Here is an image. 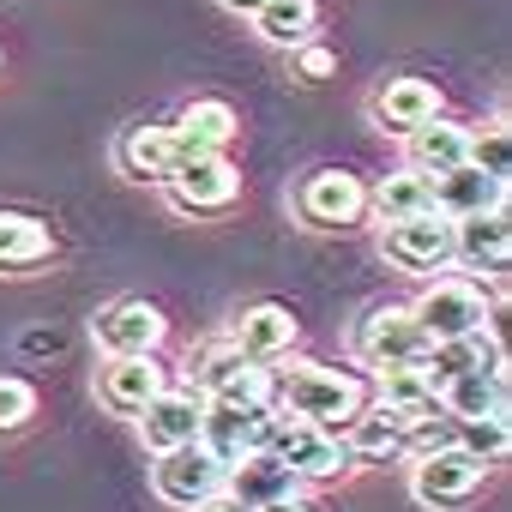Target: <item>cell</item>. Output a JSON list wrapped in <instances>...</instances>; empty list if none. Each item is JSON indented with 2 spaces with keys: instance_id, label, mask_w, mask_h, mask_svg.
I'll return each mask as SVG.
<instances>
[{
  "instance_id": "obj_17",
  "label": "cell",
  "mask_w": 512,
  "mask_h": 512,
  "mask_svg": "<svg viewBox=\"0 0 512 512\" xmlns=\"http://www.w3.org/2000/svg\"><path fill=\"white\" fill-rule=\"evenodd\" d=\"M163 386H169V374H163L157 356H109L103 374H97V398H103L115 416H139L145 398L163 392Z\"/></svg>"
},
{
  "instance_id": "obj_20",
  "label": "cell",
  "mask_w": 512,
  "mask_h": 512,
  "mask_svg": "<svg viewBox=\"0 0 512 512\" xmlns=\"http://www.w3.org/2000/svg\"><path fill=\"white\" fill-rule=\"evenodd\" d=\"M344 446H350V458H374V464H386V458H398V452L410 446V428H404L398 410H386V404H362V410L344 422Z\"/></svg>"
},
{
  "instance_id": "obj_31",
  "label": "cell",
  "mask_w": 512,
  "mask_h": 512,
  "mask_svg": "<svg viewBox=\"0 0 512 512\" xmlns=\"http://www.w3.org/2000/svg\"><path fill=\"white\" fill-rule=\"evenodd\" d=\"M458 446H470L476 458H500L506 446H512V428H506V410H494V416H470V422H458Z\"/></svg>"
},
{
  "instance_id": "obj_35",
  "label": "cell",
  "mask_w": 512,
  "mask_h": 512,
  "mask_svg": "<svg viewBox=\"0 0 512 512\" xmlns=\"http://www.w3.org/2000/svg\"><path fill=\"white\" fill-rule=\"evenodd\" d=\"M217 7H223V13H241V19H253V13L266 7V0H217Z\"/></svg>"
},
{
  "instance_id": "obj_21",
  "label": "cell",
  "mask_w": 512,
  "mask_h": 512,
  "mask_svg": "<svg viewBox=\"0 0 512 512\" xmlns=\"http://www.w3.org/2000/svg\"><path fill=\"white\" fill-rule=\"evenodd\" d=\"M440 115V91L428 85V79H386V91L374 97V121H380V133H410V127H422V121H434Z\"/></svg>"
},
{
  "instance_id": "obj_7",
  "label": "cell",
  "mask_w": 512,
  "mask_h": 512,
  "mask_svg": "<svg viewBox=\"0 0 512 512\" xmlns=\"http://www.w3.org/2000/svg\"><path fill=\"white\" fill-rule=\"evenodd\" d=\"M272 452L302 476V482H332L350 470V446L338 428H320V422H302V416H284L278 410V428H272Z\"/></svg>"
},
{
  "instance_id": "obj_16",
  "label": "cell",
  "mask_w": 512,
  "mask_h": 512,
  "mask_svg": "<svg viewBox=\"0 0 512 512\" xmlns=\"http://www.w3.org/2000/svg\"><path fill=\"white\" fill-rule=\"evenodd\" d=\"M229 344H235L247 362H278V356H290V344H296V314H290L284 302H253V308L235 314Z\"/></svg>"
},
{
  "instance_id": "obj_36",
  "label": "cell",
  "mask_w": 512,
  "mask_h": 512,
  "mask_svg": "<svg viewBox=\"0 0 512 512\" xmlns=\"http://www.w3.org/2000/svg\"><path fill=\"white\" fill-rule=\"evenodd\" d=\"M260 512H314L302 494H290V500H272V506H260Z\"/></svg>"
},
{
  "instance_id": "obj_33",
  "label": "cell",
  "mask_w": 512,
  "mask_h": 512,
  "mask_svg": "<svg viewBox=\"0 0 512 512\" xmlns=\"http://www.w3.org/2000/svg\"><path fill=\"white\" fill-rule=\"evenodd\" d=\"M290 67H296L308 85H320V79H332V73H338V55H332V49H320V43H296V49H290Z\"/></svg>"
},
{
  "instance_id": "obj_23",
  "label": "cell",
  "mask_w": 512,
  "mask_h": 512,
  "mask_svg": "<svg viewBox=\"0 0 512 512\" xmlns=\"http://www.w3.org/2000/svg\"><path fill=\"white\" fill-rule=\"evenodd\" d=\"M434 404H440L452 422L494 416V410H506V374H488V368L452 374V380H440V386H434Z\"/></svg>"
},
{
  "instance_id": "obj_15",
  "label": "cell",
  "mask_w": 512,
  "mask_h": 512,
  "mask_svg": "<svg viewBox=\"0 0 512 512\" xmlns=\"http://www.w3.org/2000/svg\"><path fill=\"white\" fill-rule=\"evenodd\" d=\"M506 260H512L506 211H476V217H458V223H452V266H470V272L500 278Z\"/></svg>"
},
{
  "instance_id": "obj_26",
  "label": "cell",
  "mask_w": 512,
  "mask_h": 512,
  "mask_svg": "<svg viewBox=\"0 0 512 512\" xmlns=\"http://www.w3.org/2000/svg\"><path fill=\"white\" fill-rule=\"evenodd\" d=\"M314 25H320V7L314 0H266L260 13H253V31H260V43L272 49H296V43H314Z\"/></svg>"
},
{
  "instance_id": "obj_28",
  "label": "cell",
  "mask_w": 512,
  "mask_h": 512,
  "mask_svg": "<svg viewBox=\"0 0 512 512\" xmlns=\"http://www.w3.org/2000/svg\"><path fill=\"white\" fill-rule=\"evenodd\" d=\"M247 356L229 344V332L223 338H211V344H199L193 356H187V386L199 392V398H211V392H223L229 380H235V368H241Z\"/></svg>"
},
{
  "instance_id": "obj_9",
  "label": "cell",
  "mask_w": 512,
  "mask_h": 512,
  "mask_svg": "<svg viewBox=\"0 0 512 512\" xmlns=\"http://www.w3.org/2000/svg\"><path fill=\"white\" fill-rule=\"evenodd\" d=\"M151 458H157V464H151L157 500H169V506H181V512H193L199 500H211V494L223 488V464H217L199 440L169 446V452H151Z\"/></svg>"
},
{
  "instance_id": "obj_34",
  "label": "cell",
  "mask_w": 512,
  "mask_h": 512,
  "mask_svg": "<svg viewBox=\"0 0 512 512\" xmlns=\"http://www.w3.org/2000/svg\"><path fill=\"white\" fill-rule=\"evenodd\" d=\"M193 512H253V506H241V500H235L229 488H217V494H211V500H199Z\"/></svg>"
},
{
  "instance_id": "obj_22",
  "label": "cell",
  "mask_w": 512,
  "mask_h": 512,
  "mask_svg": "<svg viewBox=\"0 0 512 512\" xmlns=\"http://www.w3.org/2000/svg\"><path fill=\"white\" fill-rule=\"evenodd\" d=\"M235 133H241V115H235L223 97H193V103L181 109V121H175V151H181V157H187V151H223Z\"/></svg>"
},
{
  "instance_id": "obj_19",
  "label": "cell",
  "mask_w": 512,
  "mask_h": 512,
  "mask_svg": "<svg viewBox=\"0 0 512 512\" xmlns=\"http://www.w3.org/2000/svg\"><path fill=\"white\" fill-rule=\"evenodd\" d=\"M422 368L428 380H452V374H470V368H488V374H506V350L488 338V332H470V338H434L422 350Z\"/></svg>"
},
{
  "instance_id": "obj_3",
  "label": "cell",
  "mask_w": 512,
  "mask_h": 512,
  "mask_svg": "<svg viewBox=\"0 0 512 512\" xmlns=\"http://www.w3.org/2000/svg\"><path fill=\"white\" fill-rule=\"evenodd\" d=\"M482 470H488V458H476L470 446L434 440V446H422L416 464H410V494H416L422 506H434V512H452V506H464V500L482 488Z\"/></svg>"
},
{
  "instance_id": "obj_12",
  "label": "cell",
  "mask_w": 512,
  "mask_h": 512,
  "mask_svg": "<svg viewBox=\"0 0 512 512\" xmlns=\"http://www.w3.org/2000/svg\"><path fill=\"white\" fill-rule=\"evenodd\" d=\"M199 392L193 386H163V392H151L145 398V410L133 416L139 422V440H145V452H169V446H187V440H199Z\"/></svg>"
},
{
  "instance_id": "obj_24",
  "label": "cell",
  "mask_w": 512,
  "mask_h": 512,
  "mask_svg": "<svg viewBox=\"0 0 512 512\" xmlns=\"http://www.w3.org/2000/svg\"><path fill=\"white\" fill-rule=\"evenodd\" d=\"M404 151H410V169L440 175V169H452V163H464V157H470V127H458V121L434 115V121H422V127H410V133H404Z\"/></svg>"
},
{
  "instance_id": "obj_5",
  "label": "cell",
  "mask_w": 512,
  "mask_h": 512,
  "mask_svg": "<svg viewBox=\"0 0 512 512\" xmlns=\"http://www.w3.org/2000/svg\"><path fill=\"white\" fill-rule=\"evenodd\" d=\"M410 314H416V326L428 332V344H434V338L488 332V320H494L482 284H470V278H428V290L410 302Z\"/></svg>"
},
{
  "instance_id": "obj_25",
  "label": "cell",
  "mask_w": 512,
  "mask_h": 512,
  "mask_svg": "<svg viewBox=\"0 0 512 512\" xmlns=\"http://www.w3.org/2000/svg\"><path fill=\"white\" fill-rule=\"evenodd\" d=\"M55 253V235L43 217L31 211H0V272H25V266H43Z\"/></svg>"
},
{
  "instance_id": "obj_29",
  "label": "cell",
  "mask_w": 512,
  "mask_h": 512,
  "mask_svg": "<svg viewBox=\"0 0 512 512\" xmlns=\"http://www.w3.org/2000/svg\"><path fill=\"white\" fill-rule=\"evenodd\" d=\"M380 374V404L392 410H440L434 404V380L422 362H398V368H374Z\"/></svg>"
},
{
  "instance_id": "obj_4",
  "label": "cell",
  "mask_w": 512,
  "mask_h": 512,
  "mask_svg": "<svg viewBox=\"0 0 512 512\" xmlns=\"http://www.w3.org/2000/svg\"><path fill=\"white\" fill-rule=\"evenodd\" d=\"M278 428V404H229V398H205L199 404V446L229 470L241 452L272 446Z\"/></svg>"
},
{
  "instance_id": "obj_6",
  "label": "cell",
  "mask_w": 512,
  "mask_h": 512,
  "mask_svg": "<svg viewBox=\"0 0 512 512\" xmlns=\"http://www.w3.org/2000/svg\"><path fill=\"white\" fill-rule=\"evenodd\" d=\"M380 253H386L404 278H434V272L452 266V217H440V211L398 217V223H386Z\"/></svg>"
},
{
  "instance_id": "obj_11",
  "label": "cell",
  "mask_w": 512,
  "mask_h": 512,
  "mask_svg": "<svg viewBox=\"0 0 512 512\" xmlns=\"http://www.w3.org/2000/svg\"><path fill=\"white\" fill-rule=\"evenodd\" d=\"M97 344L109 356H157V344L169 338V320L163 308H151L145 296H127V302H109L97 320H91Z\"/></svg>"
},
{
  "instance_id": "obj_8",
  "label": "cell",
  "mask_w": 512,
  "mask_h": 512,
  "mask_svg": "<svg viewBox=\"0 0 512 512\" xmlns=\"http://www.w3.org/2000/svg\"><path fill=\"white\" fill-rule=\"evenodd\" d=\"M296 217L308 229H350L368 217V187L362 175L350 169H314L302 187H296Z\"/></svg>"
},
{
  "instance_id": "obj_32",
  "label": "cell",
  "mask_w": 512,
  "mask_h": 512,
  "mask_svg": "<svg viewBox=\"0 0 512 512\" xmlns=\"http://www.w3.org/2000/svg\"><path fill=\"white\" fill-rule=\"evenodd\" d=\"M470 163H482L488 175H506L512 169V157H506V127L494 121L488 133H470Z\"/></svg>"
},
{
  "instance_id": "obj_13",
  "label": "cell",
  "mask_w": 512,
  "mask_h": 512,
  "mask_svg": "<svg viewBox=\"0 0 512 512\" xmlns=\"http://www.w3.org/2000/svg\"><path fill=\"white\" fill-rule=\"evenodd\" d=\"M434 211L440 217H476V211H506V175H488L482 163H452L434 175Z\"/></svg>"
},
{
  "instance_id": "obj_2",
  "label": "cell",
  "mask_w": 512,
  "mask_h": 512,
  "mask_svg": "<svg viewBox=\"0 0 512 512\" xmlns=\"http://www.w3.org/2000/svg\"><path fill=\"white\" fill-rule=\"evenodd\" d=\"M157 187H163L169 211H181V217H217V211L235 205L241 175H235V163L223 151H187V157H175V169Z\"/></svg>"
},
{
  "instance_id": "obj_18",
  "label": "cell",
  "mask_w": 512,
  "mask_h": 512,
  "mask_svg": "<svg viewBox=\"0 0 512 512\" xmlns=\"http://www.w3.org/2000/svg\"><path fill=\"white\" fill-rule=\"evenodd\" d=\"M175 127H157V121H139V127H127L121 139H115V163H121V175L127 181H163L169 169H175Z\"/></svg>"
},
{
  "instance_id": "obj_14",
  "label": "cell",
  "mask_w": 512,
  "mask_h": 512,
  "mask_svg": "<svg viewBox=\"0 0 512 512\" xmlns=\"http://www.w3.org/2000/svg\"><path fill=\"white\" fill-rule=\"evenodd\" d=\"M223 488L241 500V506H272V500H290V494H302V476L272 452V446H260V452H241L229 470H223Z\"/></svg>"
},
{
  "instance_id": "obj_30",
  "label": "cell",
  "mask_w": 512,
  "mask_h": 512,
  "mask_svg": "<svg viewBox=\"0 0 512 512\" xmlns=\"http://www.w3.org/2000/svg\"><path fill=\"white\" fill-rule=\"evenodd\" d=\"M31 422H37V386L19 380V374H0V440L25 434Z\"/></svg>"
},
{
  "instance_id": "obj_27",
  "label": "cell",
  "mask_w": 512,
  "mask_h": 512,
  "mask_svg": "<svg viewBox=\"0 0 512 512\" xmlns=\"http://www.w3.org/2000/svg\"><path fill=\"white\" fill-rule=\"evenodd\" d=\"M368 205L380 211V223H398V217H416V211H434V175H422V169H398V175H386L374 193H368Z\"/></svg>"
},
{
  "instance_id": "obj_1",
  "label": "cell",
  "mask_w": 512,
  "mask_h": 512,
  "mask_svg": "<svg viewBox=\"0 0 512 512\" xmlns=\"http://www.w3.org/2000/svg\"><path fill=\"white\" fill-rule=\"evenodd\" d=\"M272 404L284 416H302V422H320V428H344L356 410H362V386L326 362H290L284 380L272 386Z\"/></svg>"
},
{
  "instance_id": "obj_10",
  "label": "cell",
  "mask_w": 512,
  "mask_h": 512,
  "mask_svg": "<svg viewBox=\"0 0 512 512\" xmlns=\"http://www.w3.org/2000/svg\"><path fill=\"white\" fill-rule=\"evenodd\" d=\"M422 350H428V332H422V326H416V314H410V308H398V302L368 308V314H362V326H356V356H362L368 368L422 362Z\"/></svg>"
}]
</instances>
